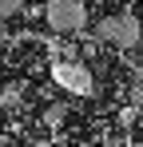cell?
Here are the masks:
<instances>
[{"instance_id":"6da1fadb","label":"cell","mask_w":143,"mask_h":147,"mask_svg":"<svg viewBox=\"0 0 143 147\" xmlns=\"http://www.w3.org/2000/svg\"><path fill=\"white\" fill-rule=\"evenodd\" d=\"M44 20L60 36H80L88 28V8H84V0H48L44 4Z\"/></svg>"},{"instance_id":"7a4b0ae2","label":"cell","mask_w":143,"mask_h":147,"mask_svg":"<svg viewBox=\"0 0 143 147\" xmlns=\"http://www.w3.org/2000/svg\"><path fill=\"white\" fill-rule=\"evenodd\" d=\"M95 36H99L103 44L119 48V52H135L139 48V20H135L131 12H123V16H103V20L95 24Z\"/></svg>"},{"instance_id":"3957f363","label":"cell","mask_w":143,"mask_h":147,"mask_svg":"<svg viewBox=\"0 0 143 147\" xmlns=\"http://www.w3.org/2000/svg\"><path fill=\"white\" fill-rule=\"evenodd\" d=\"M52 80H56L64 92H72V96H95V88H99L95 76L88 72L84 64H68V60H64V64H60V60L52 64Z\"/></svg>"},{"instance_id":"277c9868","label":"cell","mask_w":143,"mask_h":147,"mask_svg":"<svg viewBox=\"0 0 143 147\" xmlns=\"http://www.w3.org/2000/svg\"><path fill=\"white\" fill-rule=\"evenodd\" d=\"M68 115H72V111L64 107V103H48V107H44V123H48V127H64Z\"/></svg>"},{"instance_id":"5b68a950","label":"cell","mask_w":143,"mask_h":147,"mask_svg":"<svg viewBox=\"0 0 143 147\" xmlns=\"http://www.w3.org/2000/svg\"><path fill=\"white\" fill-rule=\"evenodd\" d=\"M20 103H24V92L16 88V84H8V88L0 92V107H4V111H16Z\"/></svg>"},{"instance_id":"8992f818","label":"cell","mask_w":143,"mask_h":147,"mask_svg":"<svg viewBox=\"0 0 143 147\" xmlns=\"http://www.w3.org/2000/svg\"><path fill=\"white\" fill-rule=\"evenodd\" d=\"M20 4H24V0H0V24H4V20H12V16L20 12Z\"/></svg>"},{"instance_id":"52a82bcc","label":"cell","mask_w":143,"mask_h":147,"mask_svg":"<svg viewBox=\"0 0 143 147\" xmlns=\"http://www.w3.org/2000/svg\"><path fill=\"white\" fill-rule=\"evenodd\" d=\"M32 147H56V143H48V139H40V143H32Z\"/></svg>"}]
</instances>
